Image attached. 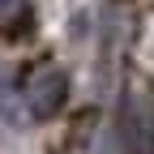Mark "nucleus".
Returning <instances> with one entry per match:
<instances>
[{
  "instance_id": "1",
  "label": "nucleus",
  "mask_w": 154,
  "mask_h": 154,
  "mask_svg": "<svg viewBox=\"0 0 154 154\" xmlns=\"http://www.w3.org/2000/svg\"><path fill=\"white\" fill-rule=\"evenodd\" d=\"M69 103V73L56 69V64H43L30 73L26 82V107L34 120H56Z\"/></svg>"
},
{
  "instance_id": "2",
  "label": "nucleus",
  "mask_w": 154,
  "mask_h": 154,
  "mask_svg": "<svg viewBox=\"0 0 154 154\" xmlns=\"http://www.w3.org/2000/svg\"><path fill=\"white\" fill-rule=\"evenodd\" d=\"M120 150L124 154H154V107L146 99H128L120 111Z\"/></svg>"
},
{
  "instance_id": "3",
  "label": "nucleus",
  "mask_w": 154,
  "mask_h": 154,
  "mask_svg": "<svg viewBox=\"0 0 154 154\" xmlns=\"http://www.w3.org/2000/svg\"><path fill=\"white\" fill-rule=\"evenodd\" d=\"M22 5H26V0H0V26H5V30L22 17Z\"/></svg>"
}]
</instances>
